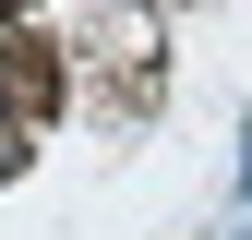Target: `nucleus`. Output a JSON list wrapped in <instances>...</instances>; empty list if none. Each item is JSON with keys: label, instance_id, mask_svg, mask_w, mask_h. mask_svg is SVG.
Listing matches in <instances>:
<instances>
[{"label": "nucleus", "instance_id": "f257e3e1", "mask_svg": "<svg viewBox=\"0 0 252 240\" xmlns=\"http://www.w3.org/2000/svg\"><path fill=\"white\" fill-rule=\"evenodd\" d=\"M0 108H24V120H48V108H60V72L12 48V72H0Z\"/></svg>", "mask_w": 252, "mask_h": 240}, {"label": "nucleus", "instance_id": "f03ea898", "mask_svg": "<svg viewBox=\"0 0 252 240\" xmlns=\"http://www.w3.org/2000/svg\"><path fill=\"white\" fill-rule=\"evenodd\" d=\"M0 24H24V0H0Z\"/></svg>", "mask_w": 252, "mask_h": 240}]
</instances>
